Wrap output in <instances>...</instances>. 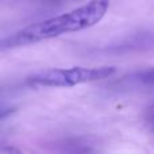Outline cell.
Returning a JSON list of instances; mask_svg holds the SVG:
<instances>
[{
    "mask_svg": "<svg viewBox=\"0 0 154 154\" xmlns=\"http://www.w3.org/2000/svg\"><path fill=\"white\" fill-rule=\"evenodd\" d=\"M115 73V66L51 68L30 75L26 79V84L32 88H72L85 82L108 79Z\"/></svg>",
    "mask_w": 154,
    "mask_h": 154,
    "instance_id": "2",
    "label": "cell"
},
{
    "mask_svg": "<svg viewBox=\"0 0 154 154\" xmlns=\"http://www.w3.org/2000/svg\"><path fill=\"white\" fill-rule=\"evenodd\" d=\"M108 8L109 0H91L89 3H85L72 11L29 24L24 29L8 35L0 41V49L8 50L34 45L62 34H72L91 29L106 16Z\"/></svg>",
    "mask_w": 154,
    "mask_h": 154,
    "instance_id": "1",
    "label": "cell"
},
{
    "mask_svg": "<svg viewBox=\"0 0 154 154\" xmlns=\"http://www.w3.org/2000/svg\"><path fill=\"white\" fill-rule=\"evenodd\" d=\"M2 116H4V111H3V112L0 111V118H2Z\"/></svg>",
    "mask_w": 154,
    "mask_h": 154,
    "instance_id": "3",
    "label": "cell"
}]
</instances>
